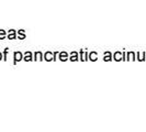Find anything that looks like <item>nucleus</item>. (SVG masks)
I'll return each instance as SVG.
<instances>
[{
	"mask_svg": "<svg viewBox=\"0 0 146 132\" xmlns=\"http://www.w3.org/2000/svg\"><path fill=\"white\" fill-rule=\"evenodd\" d=\"M21 53H15V59L17 61H19V59H21Z\"/></svg>",
	"mask_w": 146,
	"mask_h": 132,
	"instance_id": "obj_1",
	"label": "nucleus"
},
{
	"mask_svg": "<svg viewBox=\"0 0 146 132\" xmlns=\"http://www.w3.org/2000/svg\"><path fill=\"white\" fill-rule=\"evenodd\" d=\"M6 35V33H5V31H0V39H3Z\"/></svg>",
	"mask_w": 146,
	"mask_h": 132,
	"instance_id": "obj_2",
	"label": "nucleus"
},
{
	"mask_svg": "<svg viewBox=\"0 0 146 132\" xmlns=\"http://www.w3.org/2000/svg\"><path fill=\"white\" fill-rule=\"evenodd\" d=\"M0 59H1V54H0Z\"/></svg>",
	"mask_w": 146,
	"mask_h": 132,
	"instance_id": "obj_3",
	"label": "nucleus"
}]
</instances>
